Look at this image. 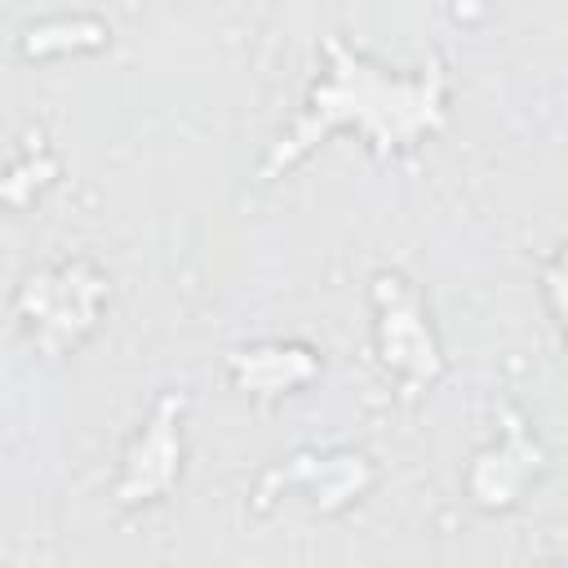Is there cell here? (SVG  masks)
Here are the masks:
<instances>
[{
    "mask_svg": "<svg viewBox=\"0 0 568 568\" xmlns=\"http://www.w3.org/2000/svg\"><path fill=\"white\" fill-rule=\"evenodd\" d=\"M351 120L364 138H373L386 151L413 146L417 138H426L444 124V75L439 71L390 75L386 67H373L368 58L328 40V71L311 89L293 129L275 142V151L266 160V173H280L288 164H297L328 129L351 124Z\"/></svg>",
    "mask_w": 568,
    "mask_h": 568,
    "instance_id": "obj_1",
    "label": "cell"
},
{
    "mask_svg": "<svg viewBox=\"0 0 568 568\" xmlns=\"http://www.w3.org/2000/svg\"><path fill=\"white\" fill-rule=\"evenodd\" d=\"M102 297L106 284L89 262H62L53 271L27 275L18 288V324L36 346L67 351L98 324Z\"/></svg>",
    "mask_w": 568,
    "mask_h": 568,
    "instance_id": "obj_2",
    "label": "cell"
},
{
    "mask_svg": "<svg viewBox=\"0 0 568 568\" xmlns=\"http://www.w3.org/2000/svg\"><path fill=\"white\" fill-rule=\"evenodd\" d=\"M377 342H382V359L399 373H417V377H435L439 373V346L435 333L426 324V311L417 302V293L408 288V280L399 275H382L377 280Z\"/></svg>",
    "mask_w": 568,
    "mask_h": 568,
    "instance_id": "obj_3",
    "label": "cell"
},
{
    "mask_svg": "<svg viewBox=\"0 0 568 568\" xmlns=\"http://www.w3.org/2000/svg\"><path fill=\"white\" fill-rule=\"evenodd\" d=\"M178 470H182V430H173V399H160L155 417L142 426V435L124 462L120 497L124 501H151L173 484Z\"/></svg>",
    "mask_w": 568,
    "mask_h": 568,
    "instance_id": "obj_4",
    "label": "cell"
},
{
    "mask_svg": "<svg viewBox=\"0 0 568 568\" xmlns=\"http://www.w3.org/2000/svg\"><path fill=\"white\" fill-rule=\"evenodd\" d=\"M271 355H275L271 346L235 351V382L248 390H293L320 373V359L306 346H288L284 359H271Z\"/></svg>",
    "mask_w": 568,
    "mask_h": 568,
    "instance_id": "obj_5",
    "label": "cell"
}]
</instances>
